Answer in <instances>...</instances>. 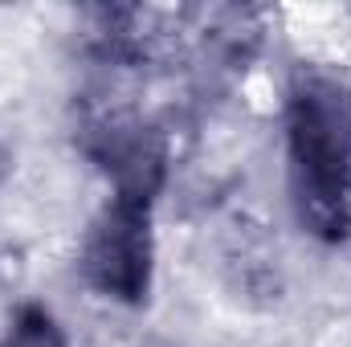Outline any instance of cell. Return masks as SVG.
<instances>
[{
  "instance_id": "cell-3",
  "label": "cell",
  "mask_w": 351,
  "mask_h": 347,
  "mask_svg": "<svg viewBox=\"0 0 351 347\" xmlns=\"http://www.w3.org/2000/svg\"><path fill=\"white\" fill-rule=\"evenodd\" d=\"M0 347H66V335L41 302H25V307H16Z\"/></svg>"
},
{
  "instance_id": "cell-1",
  "label": "cell",
  "mask_w": 351,
  "mask_h": 347,
  "mask_svg": "<svg viewBox=\"0 0 351 347\" xmlns=\"http://www.w3.org/2000/svg\"><path fill=\"white\" fill-rule=\"evenodd\" d=\"M286 184L298 225L343 246L351 237V90L319 70H298L282 110Z\"/></svg>"
},
{
  "instance_id": "cell-2",
  "label": "cell",
  "mask_w": 351,
  "mask_h": 347,
  "mask_svg": "<svg viewBox=\"0 0 351 347\" xmlns=\"http://www.w3.org/2000/svg\"><path fill=\"white\" fill-rule=\"evenodd\" d=\"M156 196L160 192L143 188H110L78 254V270L94 294L123 307L147 302L156 274V229H152Z\"/></svg>"
}]
</instances>
